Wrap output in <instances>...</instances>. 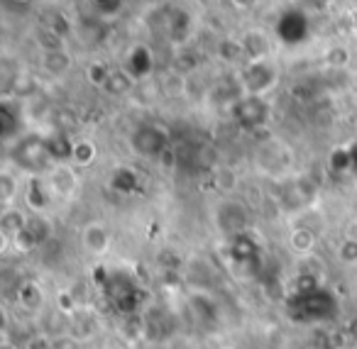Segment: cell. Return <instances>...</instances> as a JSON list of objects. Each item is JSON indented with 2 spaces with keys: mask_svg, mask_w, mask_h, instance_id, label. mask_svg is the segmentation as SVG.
I'll list each match as a JSON object with an SVG mask.
<instances>
[{
  "mask_svg": "<svg viewBox=\"0 0 357 349\" xmlns=\"http://www.w3.org/2000/svg\"><path fill=\"white\" fill-rule=\"evenodd\" d=\"M277 66L269 59L264 61H250L248 66L240 74V86H243V95H255V98H262L264 93L277 86Z\"/></svg>",
  "mask_w": 357,
  "mask_h": 349,
  "instance_id": "cell-1",
  "label": "cell"
},
{
  "mask_svg": "<svg viewBox=\"0 0 357 349\" xmlns=\"http://www.w3.org/2000/svg\"><path fill=\"white\" fill-rule=\"evenodd\" d=\"M47 186H50L52 198H61V201H69L76 191H79V176L71 166L66 164H54L50 169V176H47Z\"/></svg>",
  "mask_w": 357,
  "mask_h": 349,
  "instance_id": "cell-2",
  "label": "cell"
},
{
  "mask_svg": "<svg viewBox=\"0 0 357 349\" xmlns=\"http://www.w3.org/2000/svg\"><path fill=\"white\" fill-rule=\"evenodd\" d=\"M130 144L139 157H157L167 147V132L162 127H139L135 130Z\"/></svg>",
  "mask_w": 357,
  "mask_h": 349,
  "instance_id": "cell-3",
  "label": "cell"
},
{
  "mask_svg": "<svg viewBox=\"0 0 357 349\" xmlns=\"http://www.w3.org/2000/svg\"><path fill=\"white\" fill-rule=\"evenodd\" d=\"M233 115L240 120V125L245 127H255L267 118V105L262 98H255V95H243L238 103L233 105Z\"/></svg>",
  "mask_w": 357,
  "mask_h": 349,
  "instance_id": "cell-4",
  "label": "cell"
},
{
  "mask_svg": "<svg viewBox=\"0 0 357 349\" xmlns=\"http://www.w3.org/2000/svg\"><path fill=\"white\" fill-rule=\"evenodd\" d=\"M81 245L93 256H103L110 249V232L105 230L103 222H89L81 230Z\"/></svg>",
  "mask_w": 357,
  "mask_h": 349,
  "instance_id": "cell-5",
  "label": "cell"
},
{
  "mask_svg": "<svg viewBox=\"0 0 357 349\" xmlns=\"http://www.w3.org/2000/svg\"><path fill=\"white\" fill-rule=\"evenodd\" d=\"M277 32L279 37H282L284 42H301L303 37H306L308 32V20L303 13L298 10H289L282 15V20H279L277 25Z\"/></svg>",
  "mask_w": 357,
  "mask_h": 349,
  "instance_id": "cell-6",
  "label": "cell"
},
{
  "mask_svg": "<svg viewBox=\"0 0 357 349\" xmlns=\"http://www.w3.org/2000/svg\"><path fill=\"white\" fill-rule=\"evenodd\" d=\"M243 45V54L250 61H264L269 59V37L262 30H250L245 32V37L240 40Z\"/></svg>",
  "mask_w": 357,
  "mask_h": 349,
  "instance_id": "cell-7",
  "label": "cell"
},
{
  "mask_svg": "<svg viewBox=\"0 0 357 349\" xmlns=\"http://www.w3.org/2000/svg\"><path fill=\"white\" fill-rule=\"evenodd\" d=\"M27 225H30V220H27V215L22 210H17V208H3V215H0V230H3V240H6V245L13 240V237H17L22 230H27Z\"/></svg>",
  "mask_w": 357,
  "mask_h": 349,
  "instance_id": "cell-8",
  "label": "cell"
},
{
  "mask_svg": "<svg viewBox=\"0 0 357 349\" xmlns=\"http://www.w3.org/2000/svg\"><path fill=\"white\" fill-rule=\"evenodd\" d=\"M71 54L66 49H56V52H42V69L50 76H64L71 71Z\"/></svg>",
  "mask_w": 357,
  "mask_h": 349,
  "instance_id": "cell-9",
  "label": "cell"
},
{
  "mask_svg": "<svg viewBox=\"0 0 357 349\" xmlns=\"http://www.w3.org/2000/svg\"><path fill=\"white\" fill-rule=\"evenodd\" d=\"M20 176H15L10 169L0 171V203H3V208H15V201L20 198Z\"/></svg>",
  "mask_w": 357,
  "mask_h": 349,
  "instance_id": "cell-10",
  "label": "cell"
},
{
  "mask_svg": "<svg viewBox=\"0 0 357 349\" xmlns=\"http://www.w3.org/2000/svg\"><path fill=\"white\" fill-rule=\"evenodd\" d=\"M152 52L147 49V47H135L132 52H130V59H128V74L132 76V79H142V76H147L149 71H152Z\"/></svg>",
  "mask_w": 357,
  "mask_h": 349,
  "instance_id": "cell-11",
  "label": "cell"
},
{
  "mask_svg": "<svg viewBox=\"0 0 357 349\" xmlns=\"http://www.w3.org/2000/svg\"><path fill=\"white\" fill-rule=\"evenodd\" d=\"M316 232L308 230V227H296V230H291V235H289V247H291L294 254H311L313 249H316Z\"/></svg>",
  "mask_w": 357,
  "mask_h": 349,
  "instance_id": "cell-12",
  "label": "cell"
},
{
  "mask_svg": "<svg viewBox=\"0 0 357 349\" xmlns=\"http://www.w3.org/2000/svg\"><path fill=\"white\" fill-rule=\"evenodd\" d=\"M25 201H27V205H30L32 210H37V212L45 210L47 203L52 201V193H50V186H47V181L42 183V181H37V178H35V181L27 186Z\"/></svg>",
  "mask_w": 357,
  "mask_h": 349,
  "instance_id": "cell-13",
  "label": "cell"
},
{
  "mask_svg": "<svg viewBox=\"0 0 357 349\" xmlns=\"http://www.w3.org/2000/svg\"><path fill=\"white\" fill-rule=\"evenodd\" d=\"M169 35H172L174 42H186L189 40V30H191V17L186 15L184 10H172V15H169Z\"/></svg>",
  "mask_w": 357,
  "mask_h": 349,
  "instance_id": "cell-14",
  "label": "cell"
},
{
  "mask_svg": "<svg viewBox=\"0 0 357 349\" xmlns=\"http://www.w3.org/2000/svg\"><path fill=\"white\" fill-rule=\"evenodd\" d=\"M20 305L30 313H37L45 305V290L37 284H25L20 288Z\"/></svg>",
  "mask_w": 357,
  "mask_h": 349,
  "instance_id": "cell-15",
  "label": "cell"
},
{
  "mask_svg": "<svg viewBox=\"0 0 357 349\" xmlns=\"http://www.w3.org/2000/svg\"><path fill=\"white\" fill-rule=\"evenodd\" d=\"M132 86H135V79L123 69V71H113V74H110L108 84H105V91L113 95H123V93H128V91H132Z\"/></svg>",
  "mask_w": 357,
  "mask_h": 349,
  "instance_id": "cell-16",
  "label": "cell"
},
{
  "mask_svg": "<svg viewBox=\"0 0 357 349\" xmlns=\"http://www.w3.org/2000/svg\"><path fill=\"white\" fill-rule=\"evenodd\" d=\"M71 159H74L79 166H89V164H93L96 144L89 142V139H84V142H76L74 147H71Z\"/></svg>",
  "mask_w": 357,
  "mask_h": 349,
  "instance_id": "cell-17",
  "label": "cell"
},
{
  "mask_svg": "<svg viewBox=\"0 0 357 349\" xmlns=\"http://www.w3.org/2000/svg\"><path fill=\"white\" fill-rule=\"evenodd\" d=\"M37 45L42 47V52H56V49H64L61 47V35L52 27H40L37 30Z\"/></svg>",
  "mask_w": 357,
  "mask_h": 349,
  "instance_id": "cell-18",
  "label": "cell"
},
{
  "mask_svg": "<svg viewBox=\"0 0 357 349\" xmlns=\"http://www.w3.org/2000/svg\"><path fill=\"white\" fill-rule=\"evenodd\" d=\"M110 74H113V71H110L105 64H100V61H98V64H91L89 66V81L93 86H100V88H105V84H108Z\"/></svg>",
  "mask_w": 357,
  "mask_h": 349,
  "instance_id": "cell-19",
  "label": "cell"
},
{
  "mask_svg": "<svg viewBox=\"0 0 357 349\" xmlns=\"http://www.w3.org/2000/svg\"><path fill=\"white\" fill-rule=\"evenodd\" d=\"M337 259L342 264H357V242L352 240H342L337 247Z\"/></svg>",
  "mask_w": 357,
  "mask_h": 349,
  "instance_id": "cell-20",
  "label": "cell"
},
{
  "mask_svg": "<svg viewBox=\"0 0 357 349\" xmlns=\"http://www.w3.org/2000/svg\"><path fill=\"white\" fill-rule=\"evenodd\" d=\"M328 61H331L333 66H345L347 64V52L342 49V47L331 49V52H328Z\"/></svg>",
  "mask_w": 357,
  "mask_h": 349,
  "instance_id": "cell-21",
  "label": "cell"
},
{
  "mask_svg": "<svg viewBox=\"0 0 357 349\" xmlns=\"http://www.w3.org/2000/svg\"><path fill=\"white\" fill-rule=\"evenodd\" d=\"M93 3L103 15H110V13H115L120 8V0H93Z\"/></svg>",
  "mask_w": 357,
  "mask_h": 349,
  "instance_id": "cell-22",
  "label": "cell"
},
{
  "mask_svg": "<svg viewBox=\"0 0 357 349\" xmlns=\"http://www.w3.org/2000/svg\"><path fill=\"white\" fill-rule=\"evenodd\" d=\"M345 240L357 242V217H355V220L347 222V227H345Z\"/></svg>",
  "mask_w": 357,
  "mask_h": 349,
  "instance_id": "cell-23",
  "label": "cell"
},
{
  "mask_svg": "<svg viewBox=\"0 0 357 349\" xmlns=\"http://www.w3.org/2000/svg\"><path fill=\"white\" fill-rule=\"evenodd\" d=\"M0 349H20V347H17V344L6 334V337H3V344H0Z\"/></svg>",
  "mask_w": 357,
  "mask_h": 349,
  "instance_id": "cell-24",
  "label": "cell"
},
{
  "mask_svg": "<svg viewBox=\"0 0 357 349\" xmlns=\"http://www.w3.org/2000/svg\"><path fill=\"white\" fill-rule=\"evenodd\" d=\"M233 3H235V6H252L255 0H233Z\"/></svg>",
  "mask_w": 357,
  "mask_h": 349,
  "instance_id": "cell-25",
  "label": "cell"
},
{
  "mask_svg": "<svg viewBox=\"0 0 357 349\" xmlns=\"http://www.w3.org/2000/svg\"><path fill=\"white\" fill-rule=\"evenodd\" d=\"M352 30H355V32H357V10H355V13H352Z\"/></svg>",
  "mask_w": 357,
  "mask_h": 349,
  "instance_id": "cell-26",
  "label": "cell"
},
{
  "mask_svg": "<svg viewBox=\"0 0 357 349\" xmlns=\"http://www.w3.org/2000/svg\"><path fill=\"white\" fill-rule=\"evenodd\" d=\"M15 3H27V0H15Z\"/></svg>",
  "mask_w": 357,
  "mask_h": 349,
  "instance_id": "cell-27",
  "label": "cell"
}]
</instances>
